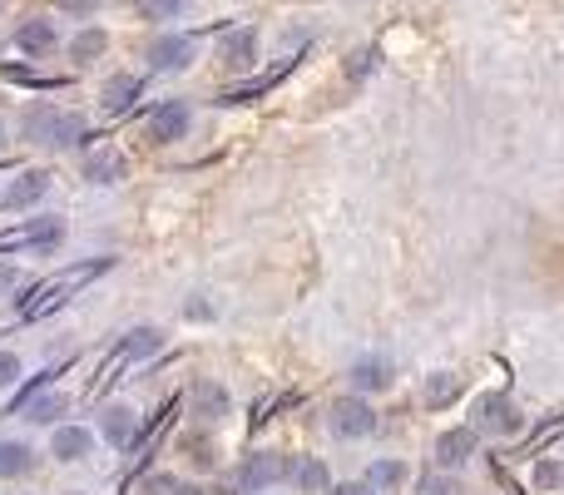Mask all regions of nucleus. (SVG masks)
<instances>
[{
    "instance_id": "f257e3e1",
    "label": "nucleus",
    "mask_w": 564,
    "mask_h": 495,
    "mask_svg": "<svg viewBox=\"0 0 564 495\" xmlns=\"http://www.w3.org/2000/svg\"><path fill=\"white\" fill-rule=\"evenodd\" d=\"M105 268H115V258H89V263H80V268H70L64 278L40 282V288H31V298H21V313H25V317H45V313H55V307H64V302H70V292L85 288V282H89V278H99Z\"/></svg>"
},
{
    "instance_id": "f03ea898",
    "label": "nucleus",
    "mask_w": 564,
    "mask_h": 495,
    "mask_svg": "<svg viewBox=\"0 0 564 495\" xmlns=\"http://www.w3.org/2000/svg\"><path fill=\"white\" fill-rule=\"evenodd\" d=\"M80 134H85V119L64 114V109H55V105H35L31 114H25V140H35V144L60 149V144H75Z\"/></svg>"
},
{
    "instance_id": "7ed1b4c3",
    "label": "nucleus",
    "mask_w": 564,
    "mask_h": 495,
    "mask_svg": "<svg viewBox=\"0 0 564 495\" xmlns=\"http://www.w3.org/2000/svg\"><path fill=\"white\" fill-rule=\"evenodd\" d=\"M60 233H64L60 218H31V224L0 233V253H11V247H50V243H60Z\"/></svg>"
},
{
    "instance_id": "20e7f679",
    "label": "nucleus",
    "mask_w": 564,
    "mask_h": 495,
    "mask_svg": "<svg viewBox=\"0 0 564 495\" xmlns=\"http://www.w3.org/2000/svg\"><path fill=\"white\" fill-rule=\"evenodd\" d=\"M283 475H288L283 456H248L243 471L233 475V491L238 495H257V491H267L273 481H283Z\"/></svg>"
},
{
    "instance_id": "39448f33",
    "label": "nucleus",
    "mask_w": 564,
    "mask_h": 495,
    "mask_svg": "<svg viewBox=\"0 0 564 495\" xmlns=\"http://www.w3.org/2000/svg\"><path fill=\"white\" fill-rule=\"evenodd\" d=\"M332 431H337L341 442H357V436H372V431H376L372 407H367V401H357V397H341L337 407H332Z\"/></svg>"
},
{
    "instance_id": "423d86ee",
    "label": "nucleus",
    "mask_w": 564,
    "mask_h": 495,
    "mask_svg": "<svg viewBox=\"0 0 564 495\" xmlns=\"http://www.w3.org/2000/svg\"><path fill=\"white\" fill-rule=\"evenodd\" d=\"M183 130H189V105H183V99H164V105L149 114V134L159 144L183 140Z\"/></svg>"
},
{
    "instance_id": "0eeeda50",
    "label": "nucleus",
    "mask_w": 564,
    "mask_h": 495,
    "mask_svg": "<svg viewBox=\"0 0 564 495\" xmlns=\"http://www.w3.org/2000/svg\"><path fill=\"white\" fill-rule=\"evenodd\" d=\"M149 60H154L159 70H183V65H193V40H189V35H164V40L149 45Z\"/></svg>"
},
{
    "instance_id": "6e6552de",
    "label": "nucleus",
    "mask_w": 564,
    "mask_h": 495,
    "mask_svg": "<svg viewBox=\"0 0 564 495\" xmlns=\"http://www.w3.org/2000/svg\"><path fill=\"white\" fill-rule=\"evenodd\" d=\"M253 45H257L253 31L224 35V40H218V65H224V70H248V65H253Z\"/></svg>"
},
{
    "instance_id": "1a4fd4ad",
    "label": "nucleus",
    "mask_w": 564,
    "mask_h": 495,
    "mask_svg": "<svg viewBox=\"0 0 564 495\" xmlns=\"http://www.w3.org/2000/svg\"><path fill=\"white\" fill-rule=\"evenodd\" d=\"M476 416H480V426H485V431H515V426H520V411H515L505 397H485L476 407Z\"/></svg>"
},
{
    "instance_id": "9d476101",
    "label": "nucleus",
    "mask_w": 564,
    "mask_h": 495,
    "mask_svg": "<svg viewBox=\"0 0 564 495\" xmlns=\"http://www.w3.org/2000/svg\"><path fill=\"white\" fill-rule=\"evenodd\" d=\"M470 451H476V431H446L436 442V461L441 466H466Z\"/></svg>"
},
{
    "instance_id": "9b49d317",
    "label": "nucleus",
    "mask_w": 564,
    "mask_h": 495,
    "mask_svg": "<svg viewBox=\"0 0 564 495\" xmlns=\"http://www.w3.org/2000/svg\"><path fill=\"white\" fill-rule=\"evenodd\" d=\"M50 446H55V456H60V461H85L89 446H95V436H89V431H80V426H60Z\"/></svg>"
},
{
    "instance_id": "f8f14e48",
    "label": "nucleus",
    "mask_w": 564,
    "mask_h": 495,
    "mask_svg": "<svg viewBox=\"0 0 564 495\" xmlns=\"http://www.w3.org/2000/svg\"><path fill=\"white\" fill-rule=\"evenodd\" d=\"M149 352H159V333H154V327H139V333H129L124 342H119L115 362H139V357H149Z\"/></svg>"
},
{
    "instance_id": "ddd939ff",
    "label": "nucleus",
    "mask_w": 564,
    "mask_h": 495,
    "mask_svg": "<svg viewBox=\"0 0 564 495\" xmlns=\"http://www.w3.org/2000/svg\"><path fill=\"white\" fill-rule=\"evenodd\" d=\"M21 50L25 55H45V50H55V25L50 21H31V25H21Z\"/></svg>"
},
{
    "instance_id": "4468645a",
    "label": "nucleus",
    "mask_w": 564,
    "mask_h": 495,
    "mask_svg": "<svg viewBox=\"0 0 564 495\" xmlns=\"http://www.w3.org/2000/svg\"><path fill=\"white\" fill-rule=\"evenodd\" d=\"M139 89H144V80H139V75H115L105 85V109H109V114H119V109H124Z\"/></svg>"
},
{
    "instance_id": "2eb2a0df",
    "label": "nucleus",
    "mask_w": 564,
    "mask_h": 495,
    "mask_svg": "<svg viewBox=\"0 0 564 495\" xmlns=\"http://www.w3.org/2000/svg\"><path fill=\"white\" fill-rule=\"evenodd\" d=\"M351 382H357V387H392V362H386V357L357 362L351 366Z\"/></svg>"
},
{
    "instance_id": "dca6fc26",
    "label": "nucleus",
    "mask_w": 564,
    "mask_h": 495,
    "mask_svg": "<svg viewBox=\"0 0 564 495\" xmlns=\"http://www.w3.org/2000/svg\"><path fill=\"white\" fill-rule=\"evenodd\" d=\"M105 436H109L115 446H129V442H134V411L109 407V411H105Z\"/></svg>"
},
{
    "instance_id": "f3484780",
    "label": "nucleus",
    "mask_w": 564,
    "mask_h": 495,
    "mask_svg": "<svg viewBox=\"0 0 564 495\" xmlns=\"http://www.w3.org/2000/svg\"><path fill=\"white\" fill-rule=\"evenodd\" d=\"M460 397V377H451V372H436V377L427 382V407H446V401Z\"/></svg>"
},
{
    "instance_id": "a211bd4d",
    "label": "nucleus",
    "mask_w": 564,
    "mask_h": 495,
    "mask_svg": "<svg viewBox=\"0 0 564 495\" xmlns=\"http://www.w3.org/2000/svg\"><path fill=\"white\" fill-rule=\"evenodd\" d=\"M45 189H50V179H45V173H25V179L15 183L11 194H5V204H35Z\"/></svg>"
},
{
    "instance_id": "6ab92c4d",
    "label": "nucleus",
    "mask_w": 564,
    "mask_h": 495,
    "mask_svg": "<svg viewBox=\"0 0 564 495\" xmlns=\"http://www.w3.org/2000/svg\"><path fill=\"white\" fill-rule=\"evenodd\" d=\"M119 173H124V159H119L115 149H109V154H95V159H89V179H95V183H115Z\"/></svg>"
},
{
    "instance_id": "aec40b11",
    "label": "nucleus",
    "mask_w": 564,
    "mask_h": 495,
    "mask_svg": "<svg viewBox=\"0 0 564 495\" xmlns=\"http://www.w3.org/2000/svg\"><path fill=\"white\" fill-rule=\"evenodd\" d=\"M139 11L149 15V21H179L189 11V0H139Z\"/></svg>"
},
{
    "instance_id": "412c9836",
    "label": "nucleus",
    "mask_w": 564,
    "mask_h": 495,
    "mask_svg": "<svg viewBox=\"0 0 564 495\" xmlns=\"http://www.w3.org/2000/svg\"><path fill=\"white\" fill-rule=\"evenodd\" d=\"M21 471H31V451L25 446H0V475H21Z\"/></svg>"
},
{
    "instance_id": "4be33fe9",
    "label": "nucleus",
    "mask_w": 564,
    "mask_h": 495,
    "mask_svg": "<svg viewBox=\"0 0 564 495\" xmlns=\"http://www.w3.org/2000/svg\"><path fill=\"white\" fill-rule=\"evenodd\" d=\"M288 475H292V485H308V491H322L327 485V471H322L317 461H302V466H288Z\"/></svg>"
},
{
    "instance_id": "5701e85b",
    "label": "nucleus",
    "mask_w": 564,
    "mask_h": 495,
    "mask_svg": "<svg viewBox=\"0 0 564 495\" xmlns=\"http://www.w3.org/2000/svg\"><path fill=\"white\" fill-rule=\"evenodd\" d=\"M25 416H31V421H40V426H45V421H55V416H64V397H45V401H25Z\"/></svg>"
},
{
    "instance_id": "b1692460",
    "label": "nucleus",
    "mask_w": 564,
    "mask_h": 495,
    "mask_svg": "<svg viewBox=\"0 0 564 495\" xmlns=\"http://www.w3.org/2000/svg\"><path fill=\"white\" fill-rule=\"evenodd\" d=\"M535 481H540L544 491H560V485H564V466L560 461H540V475H535Z\"/></svg>"
},
{
    "instance_id": "393cba45",
    "label": "nucleus",
    "mask_w": 564,
    "mask_h": 495,
    "mask_svg": "<svg viewBox=\"0 0 564 495\" xmlns=\"http://www.w3.org/2000/svg\"><path fill=\"white\" fill-rule=\"evenodd\" d=\"M99 50H105V35H99V31H89V35H80V40H75L80 60H89V55H99Z\"/></svg>"
},
{
    "instance_id": "a878e982",
    "label": "nucleus",
    "mask_w": 564,
    "mask_h": 495,
    "mask_svg": "<svg viewBox=\"0 0 564 495\" xmlns=\"http://www.w3.org/2000/svg\"><path fill=\"white\" fill-rule=\"evenodd\" d=\"M396 481H401V466H396V461L372 466V485H396Z\"/></svg>"
},
{
    "instance_id": "bb28decb",
    "label": "nucleus",
    "mask_w": 564,
    "mask_h": 495,
    "mask_svg": "<svg viewBox=\"0 0 564 495\" xmlns=\"http://www.w3.org/2000/svg\"><path fill=\"white\" fill-rule=\"evenodd\" d=\"M15 372H21V362H15L11 352H0V387H11V382H15Z\"/></svg>"
},
{
    "instance_id": "cd10ccee",
    "label": "nucleus",
    "mask_w": 564,
    "mask_h": 495,
    "mask_svg": "<svg viewBox=\"0 0 564 495\" xmlns=\"http://www.w3.org/2000/svg\"><path fill=\"white\" fill-rule=\"evenodd\" d=\"M60 5H64V11H70V15H89V11H95V5H99V0H60Z\"/></svg>"
},
{
    "instance_id": "c85d7f7f",
    "label": "nucleus",
    "mask_w": 564,
    "mask_h": 495,
    "mask_svg": "<svg viewBox=\"0 0 564 495\" xmlns=\"http://www.w3.org/2000/svg\"><path fill=\"white\" fill-rule=\"evenodd\" d=\"M332 495H372V485H337Z\"/></svg>"
},
{
    "instance_id": "c756f323",
    "label": "nucleus",
    "mask_w": 564,
    "mask_h": 495,
    "mask_svg": "<svg viewBox=\"0 0 564 495\" xmlns=\"http://www.w3.org/2000/svg\"><path fill=\"white\" fill-rule=\"evenodd\" d=\"M15 288V268H0V292Z\"/></svg>"
},
{
    "instance_id": "7c9ffc66",
    "label": "nucleus",
    "mask_w": 564,
    "mask_h": 495,
    "mask_svg": "<svg viewBox=\"0 0 564 495\" xmlns=\"http://www.w3.org/2000/svg\"><path fill=\"white\" fill-rule=\"evenodd\" d=\"M173 495H203V491H193V485H179V491H173Z\"/></svg>"
}]
</instances>
